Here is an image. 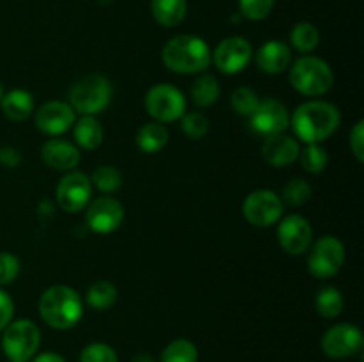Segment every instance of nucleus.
I'll return each instance as SVG.
<instances>
[{
	"label": "nucleus",
	"instance_id": "nucleus-1",
	"mask_svg": "<svg viewBox=\"0 0 364 362\" xmlns=\"http://www.w3.org/2000/svg\"><path fill=\"white\" fill-rule=\"evenodd\" d=\"M341 124V114L336 105L320 98L301 103L290 114V128L294 137L306 144H322L333 137Z\"/></svg>",
	"mask_w": 364,
	"mask_h": 362
},
{
	"label": "nucleus",
	"instance_id": "nucleus-2",
	"mask_svg": "<svg viewBox=\"0 0 364 362\" xmlns=\"http://www.w3.org/2000/svg\"><path fill=\"white\" fill-rule=\"evenodd\" d=\"M162 62L173 73L201 75L212 64V50L199 35H174L164 45Z\"/></svg>",
	"mask_w": 364,
	"mask_h": 362
},
{
	"label": "nucleus",
	"instance_id": "nucleus-3",
	"mask_svg": "<svg viewBox=\"0 0 364 362\" xmlns=\"http://www.w3.org/2000/svg\"><path fill=\"white\" fill-rule=\"evenodd\" d=\"M38 311L48 327L55 330H68L77 325L84 316V302L75 287L55 284L41 293Z\"/></svg>",
	"mask_w": 364,
	"mask_h": 362
},
{
	"label": "nucleus",
	"instance_id": "nucleus-4",
	"mask_svg": "<svg viewBox=\"0 0 364 362\" xmlns=\"http://www.w3.org/2000/svg\"><path fill=\"white\" fill-rule=\"evenodd\" d=\"M288 80L299 94L318 98L333 89L334 73L327 60L308 53L291 60L288 67Z\"/></svg>",
	"mask_w": 364,
	"mask_h": 362
},
{
	"label": "nucleus",
	"instance_id": "nucleus-5",
	"mask_svg": "<svg viewBox=\"0 0 364 362\" xmlns=\"http://www.w3.org/2000/svg\"><path fill=\"white\" fill-rule=\"evenodd\" d=\"M112 99V84L100 73L85 75L73 82L68 92V103L80 116H98Z\"/></svg>",
	"mask_w": 364,
	"mask_h": 362
},
{
	"label": "nucleus",
	"instance_id": "nucleus-6",
	"mask_svg": "<svg viewBox=\"0 0 364 362\" xmlns=\"http://www.w3.org/2000/svg\"><path fill=\"white\" fill-rule=\"evenodd\" d=\"M144 109L156 123H176L187 112V98L173 84H155L144 96Z\"/></svg>",
	"mask_w": 364,
	"mask_h": 362
},
{
	"label": "nucleus",
	"instance_id": "nucleus-7",
	"mask_svg": "<svg viewBox=\"0 0 364 362\" xmlns=\"http://www.w3.org/2000/svg\"><path fill=\"white\" fill-rule=\"evenodd\" d=\"M41 332L32 319H16L4 329L2 350L11 362H28L38 351Z\"/></svg>",
	"mask_w": 364,
	"mask_h": 362
},
{
	"label": "nucleus",
	"instance_id": "nucleus-8",
	"mask_svg": "<svg viewBox=\"0 0 364 362\" xmlns=\"http://www.w3.org/2000/svg\"><path fill=\"white\" fill-rule=\"evenodd\" d=\"M308 251V270L316 279H331L345 265V245L333 234L318 238Z\"/></svg>",
	"mask_w": 364,
	"mask_h": 362
},
{
	"label": "nucleus",
	"instance_id": "nucleus-9",
	"mask_svg": "<svg viewBox=\"0 0 364 362\" xmlns=\"http://www.w3.org/2000/svg\"><path fill=\"white\" fill-rule=\"evenodd\" d=\"M283 212L284 204L281 197L269 188H259V190L251 192L242 204L244 219L255 227L274 226V224L279 222Z\"/></svg>",
	"mask_w": 364,
	"mask_h": 362
},
{
	"label": "nucleus",
	"instance_id": "nucleus-10",
	"mask_svg": "<svg viewBox=\"0 0 364 362\" xmlns=\"http://www.w3.org/2000/svg\"><path fill=\"white\" fill-rule=\"evenodd\" d=\"M55 199L59 208L66 213H78L85 209L92 199V185L87 174L80 170L64 172L57 183Z\"/></svg>",
	"mask_w": 364,
	"mask_h": 362
},
{
	"label": "nucleus",
	"instance_id": "nucleus-11",
	"mask_svg": "<svg viewBox=\"0 0 364 362\" xmlns=\"http://www.w3.org/2000/svg\"><path fill=\"white\" fill-rule=\"evenodd\" d=\"M252 45L244 35H230L223 39L212 52V64L224 75L242 73L252 60Z\"/></svg>",
	"mask_w": 364,
	"mask_h": 362
},
{
	"label": "nucleus",
	"instance_id": "nucleus-12",
	"mask_svg": "<svg viewBox=\"0 0 364 362\" xmlns=\"http://www.w3.org/2000/svg\"><path fill=\"white\" fill-rule=\"evenodd\" d=\"M124 220V208L112 195H100L85 206V224L92 233L109 234L121 227Z\"/></svg>",
	"mask_w": 364,
	"mask_h": 362
},
{
	"label": "nucleus",
	"instance_id": "nucleus-13",
	"mask_svg": "<svg viewBox=\"0 0 364 362\" xmlns=\"http://www.w3.org/2000/svg\"><path fill=\"white\" fill-rule=\"evenodd\" d=\"M364 337L359 327L352 323H336L326 330L320 346L331 358H347L363 350Z\"/></svg>",
	"mask_w": 364,
	"mask_h": 362
},
{
	"label": "nucleus",
	"instance_id": "nucleus-14",
	"mask_svg": "<svg viewBox=\"0 0 364 362\" xmlns=\"http://www.w3.org/2000/svg\"><path fill=\"white\" fill-rule=\"evenodd\" d=\"M32 116H34L36 128L48 137H60L71 130L77 121V112L71 109L70 103L60 99L45 102L38 106V110H34Z\"/></svg>",
	"mask_w": 364,
	"mask_h": 362
},
{
	"label": "nucleus",
	"instance_id": "nucleus-15",
	"mask_svg": "<svg viewBox=\"0 0 364 362\" xmlns=\"http://www.w3.org/2000/svg\"><path fill=\"white\" fill-rule=\"evenodd\" d=\"M249 126L258 135L284 133L290 128V110L276 98L259 99L255 112L249 116Z\"/></svg>",
	"mask_w": 364,
	"mask_h": 362
},
{
	"label": "nucleus",
	"instance_id": "nucleus-16",
	"mask_svg": "<svg viewBox=\"0 0 364 362\" xmlns=\"http://www.w3.org/2000/svg\"><path fill=\"white\" fill-rule=\"evenodd\" d=\"M277 243L290 256H301L308 252L313 243V229L309 220L299 213L284 216L277 226Z\"/></svg>",
	"mask_w": 364,
	"mask_h": 362
},
{
	"label": "nucleus",
	"instance_id": "nucleus-17",
	"mask_svg": "<svg viewBox=\"0 0 364 362\" xmlns=\"http://www.w3.org/2000/svg\"><path fill=\"white\" fill-rule=\"evenodd\" d=\"M41 158L48 167L63 172L77 169L80 163V149L71 141H66L63 137H50L41 148Z\"/></svg>",
	"mask_w": 364,
	"mask_h": 362
},
{
	"label": "nucleus",
	"instance_id": "nucleus-18",
	"mask_svg": "<svg viewBox=\"0 0 364 362\" xmlns=\"http://www.w3.org/2000/svg\"><path fill=\"white\" fill-rule=\"evenodd\" d=\"M301 144L294 135L276 133L265 137L262 144V156L270 167H288L299 160Z\"/></svg>",
	"mask_w": 364,
	"mask_h": 362
},
{
	"label": "nucleus",
	"instance_id": "nucleus-19",
	"mask_svg": "<svg viewBox=\"0 0 364 362\" xmlns=\"http://www.w3.org/2000/svg\"><path fill=\"white\" fill-rule=\"evenodd\" d=\"M256 66L259 71L267 75H279L287 71L291 64V48L284 41L270 39L263 43L258 48V52L252 55Z\"/></svg>",
	"mask_w": 364,
	"mask_h": 362
},
{
	"label": "nucleus",
	"instance_id": "nucleus-20",
	"mask_svg": "<svg viewBox=\"0 0 364 362\" xmlns=\"http://www.w3.org/2000/svg\"><path fill=\"white\" fill-rule=\"evenodd\" d=\"M0 109H2L4 116L7 119L14 121V123H21V121H27L34 114V96L25 91V89H11V91L4 92L2 99H0Z\"/></svg>",
	"mask_w": 364,
	"mask_h": 362
},
{
	"label": "nucleus",
	"instance_id": "nucleus-21",
	"mask_svg": "<svg viewBox=\"0 0 364 362\" xmlns=\"http://www.w3.org/2000/svg\"><path fill=\"white\" fill-rule=\"evenodd\" d=\"M105 130L96 116H80L73 124V138L78 149L92 151L102 146Z\"/></svg>",
	"mask_w": 364,
	"mask_h": 362
},
{
	"label": "nucleus",
	"instance_id": "nucleus-22",
	"mask_svg": "<svg viewBox=\"0 0 364 362\" xmlns=\"http://www.w3.org/2000/svg\"><path fill=\"white\" fill-rule=\"evenodd\" d=\"M167 142H169V130H167L166 124L156 123V121L144 123L135 135V144L146 155L160 153L166 148Z\"/></svg>",
	"mask_w": 364,
	"mask_h": 362
},
{
	"label": "nucleus",
	"instance_id": "nucleus-23",
	"mask_svg": "<svg viewBox=\"0 0 364 362\" xmlns=\"http://www.w3.org/2000/svg\"><path fill=\"white\" fill-rule=\"evenodd\" d=\"M149 7L156 23L167 28L180 25L187 14V0H151Z\"/></svg>",
	"mask_w": 364,
	"mask_h": 362
},
{
	"label": "nucleus",
	"instance_id": "nucleus-24",
	"mask_svg": "<svg viewBox=\"0 0 364 362\" xmlns=\"http://www.w3.org/2000/svg\"><path fill=\"white\" fill-rule=\"evenodd\" d=\"M220 85L212 73H201L191 87V99L198 109H208L219 99Z\"/></svg>",
	"mask_w": 364,
	"mask_h": 362
},
{
	"label": "nucleus",
	"instance_id": "nucleus-25",
	"mask_svg": "<svg viewBox=\"0 0 364 362\" xmlns=\"http://www.w3.org/2000/svg\"><path fill=\"white\" fill-rule=\"evenodd\" d=\"M320 45V31L309 21H299L290 31V48L302 55L315 52Z\"/></svg>",
	"mask_w": 364,
	"mask_h": 362
},
{
	"label": "nucleus",
	"instance_id": "nucleus-26",
	"mask_svg": "<svg viewBox=\"0 0 364 362\" xmlns=\"http://www.w3.org/2000/svg\"><path fill=\"white\" fill-rule=\"evenodd\" d=\"M343 295L338 287L334 286H322L316 291L315 297V309L322 318L333 319L343 312Z\"/></svg>",
	"mask_w": 364,
	"mask_h": 362
},
{
	"label": "nucleus",
	"instance_id": "nucleus-27",
	"mask_svg": "<svg viewBox=\"0 0 364 362\" xmlns=\"http://www.w3.org/2000/svg\"><path fill=\"white\" fill-rule=\"evenodd\" d=\"M117 300V287L110 280H96L85 293V302L96 311H107Z\"/></svg>",
	"mask_w": 364,
	"mask_h": 362
},
{
	"label": "nucleus",
	"instance_id": "nucleus-28",
	"mask_svg": "<svg viewBox=\"0 0 364 362\" xmlns=\"http://www.w3.org/2000/svg\"><path fill=\"white\" fill-rule=\"evenodd\" d=\"M92 188L102 192L103 195L116 194L121 187H123V176H121L119 169L114 165H100L92 170L89 176Z\"/></svg>",
	"mask_w": 364,
	"mask_h": 362
},
{
	"label": "nucleus",
	"instance_id": "nucleus-29",
	"mask_svg": "<svg viewBox=\"0 0 364 362\" xmlns=\"http://www.w3.org/2000/svg\"><path fill=\"white\" fill-rule=\"evenodd\" d=\"M299 160L306 172L320 174L327 169L329 155H327L326 148H322L320 144H306V148H301Z\"/></svg>",
	"mask_w": 364,
	"mask_h": 362
},
{
	"label": "nucleus",
	"instance_id": "nucleus-30",
	"mask_svg": "<svg viewBox=\"0 0 364 362\" xmlns=\"http://www.w3.org/2000/svg\"><path fill=\"white\" fill-rule=\"evenodd\" d=\"M160 362H198V348L188 339H174L162 350Z\"/></svg>",
	"mask_w": 364,
	"mask_h": 362
},
{
	"label": "nucleus",
	"instance_id": "nucleus-31",
	"mask_svg": "<svg viewBox=\"0 0 364 362\" xmlns=\"http://www.w3.org/2000/svg\"><path fill=\"white\" fill-rule=\"evenodd\" d=\"M279 197L283 204L302 206L311 197V185L306 180H302V177H295V180H290L284 185Z\"/></svg>",
	"mask_w": 364,
	"mask_h": 362
},
{
	"label": "nucleus",
	"instance_id": "nucleus-32",
	"mask_svg": "<svg viewBox=\"0 0 364 362\" xmlns=\"http://www.w3.org/2000/svg\"><path fill=\"white\" fill-rule=\"evenodd\" d=\"M259 103V96L251 87H237L230 96V105L238 116L249 117L256 110Z\"/></svg>",
	"mask_w": 364,
	"mask_h": 362
},
{
	"label": "nucleus",
	"instance_id": "nucleus-33",
	"mask_svg": "<svg viewBox=\"0 0 364 362\" xmlns=\"http://www.w3.org/2000/svg\"><path fill=\"white\" fill-rule=\"evenodd\" d=\"M181 131L192 141H199L210 130V121L201 112H185L180 119Z\"/></svg>",
	"mask_w": 364,
	"mask_h": 362
},
{
	"label": "nucleus",
	"instance_id": "nucleus-34",
	"mask_svg": "<svg viewBox=\"0 0 364 362\" xmlns=\"http://www.w3.org/2000/svg\"><path fill=\"white\" fill-rule=\"evenodd\" d=\"M276 0H238V9L245 20L262 21L272 13Z\"/></svg>",
	"mask_w": 364,
	"mask_h": 362
},
{
	"label": "nucleus",
	"instance_id": "nucleus-35",
	"mask_svg": "<svg viewBox=\"0 0 364 362\" xmlns=\"http://www.w3.org/2000/svg\"><path fill=\"white\" fill-rule=\"evenodd\" d=\"M78 362H117V353L105 343H91L80 351Z\"/></svg>",
	"mask_w": 364,
	"mask_h": 362
},
{
	"label": "nucleus",
	"instance_id": "nucleus-36",
	"mask_svg": "<svg viewBox=\"0 0 364 362\" xmlns=\"http://www.w3.org/2000/svg\"><path fill=\"white\" fill-rule=\"evenodd\" d=\"M20 259L11 252H0V287L7 286L20 275Z\"/></svg>",
	"mask_w": 364,
	"mask_h": 362
},
{
	"label": "nucleus",
	"instance_id": "nucleus-37",
	"mask_svg": "<svg viewBox=\"0 0 364 362\" xmlns=\"http://www.w3.org/2000/svg\"><path fill=\"white\" fill-rule=\"evenodd\" d=\"M350 151L359 163L364 162V119H359L350 131Z\"/></svg>",
	"mask_w": 364,
	"mask_h": 362
},
{
	"label": "nucleus",
	"instance_id": "nucleus-38",
	"mask_svg": "<svg viewBox=\"0 0 364 362\" xmlns=\"http://www.w3.org/2000/svg\"><path fill=\"white\" fill-rule=\"evenodd\" d=\"M14 316V302L7 291L0 287V330L6 329Z\"/></svg>",
	"mask_w": 364,
	"mask_h": 362
},
{
	"label": "nucleus",
	"instance_id": "nucleus-39",
	"mask_svg": "<svg viewBox=\"0 0 364 362\" xmlns=\"http://www.w3.org/2000/svg\"><path fill=\"white\" fill-rule=\"evenodd\" d=\"M0 163L7 169H14L21 163V153L20 149L13 148V146H2L0 148Z\"/></svg>",
	"mask_w": 364,
	"mask_h": 362
},
{
	"label": "nucleus",
	"instance_id": "nucleus-40",
	"mask_svg": "<svg viewBox=\"0 0 364 362\" xmlns=\"http://www.w3.org/2000/svg\"><path fill=\"white\" fill-rule=\"evenodd\" d=\"M32 362H66L63 355L55 353V351H45V353H39L38 357H32Z\"/></svg>",
	"mask_w": 364,
	"mask_h": 362
},
{
	"label": "nucleus",
	"instance_id": "nucleus-41",
	"mask_svg": "<svg viewBox=\"0 0 364 362\" xmlns=\"http://www.w3.org/2000/svg\"><path fill=\"white\" fill-rule=\"evenodd\" d=\"M130 362H155V358H153L149 353H139L135 355Z\"/></svg>",
	"mask_w": 364,
	"mask_h": 362
},
{
	"label": "nucleus",
	"instance_id": "nucleus-42",
	"mask_svg": "<svg viewBox=\"0 0 364 362\" xmlns=\"http://www.w3.org/2000/svg\"><path fill=\"white\" fill-rule=\"evenodd\" d=\"M2 96H4V89H2V84H0V99H2Z\"/></svg>",
	"mask_w": 364,
	"mask_h": 362
}]
</instances>
